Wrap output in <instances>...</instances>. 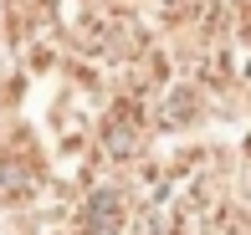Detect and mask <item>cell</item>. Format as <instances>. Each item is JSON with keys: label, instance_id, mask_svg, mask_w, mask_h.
<instances>
[{"label": "cell", "instance_id": "6da1fadb", "mask_svg": "<svg viewBox=\"0 0 251 235\" xmlns=\"http://www.w3.org/2000/svg\"><path fill=\"white\" fill-rule=\"evenodd\" d=\"M113 220H118V194H98L82 225L93 230V235H113Z\"/></svg>", "mask_w": 251, "mask_h": 235}]
</instances>
